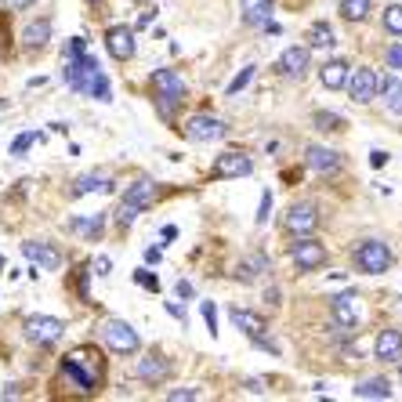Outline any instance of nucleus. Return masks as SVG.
<instances>
[{"instance_id": "09e8293b", "label": "nucleus", "mask_w": 402, "mask_h": 402, "mask_svg": "<svg viewBox=\"0 0 402 402\" xmlns=\"http://www.w3.org/2000/svg\"><path fill=\"white\" fill-rule=\"evenodd\" d=\"M370 163H373V167H384V163H388V153L373 149V153H370Z\"/></svg>"}, {"instance_id": "b1692460", "label": "nucleus", "mask_w": 402, "mask_h": 402, "mask_svg": "<svg viewBox=\"0 0 402 402\" xmlns=\"http://www.w3.org/2000/svg\"><path fill=\"white\" fill-rule=\"evenodd\" d=\"M240 8H243V26L258 29V26L268 22V15H272V0H240Z\"/></svg>"}, {"instance_id": "a18cd8bd", "label": "nucleus", "mask_w": 402, "mask_h": 402, "mask_svg": "<svg viewBox=\"0 0 402 402\" xmlns=\"http://www.w3.org/2000/svg\"><path fill=\"white\" fill-rule=\"evenodd\" d=\"M160 258H163L160 247H149V250H145V261H149V265H160Z\"/></svg>"}, {"instance_id": "c9c22d12", "label": "nucleus", "mask_w": 402, "mask_h": 402, "mask_svg": "<svg viewBox=\"0 0 402 402\" xmlns=\"http://www.w3.org/2000/svg\"><path fill=\"white\" fill-rule=\"evenodd\" d=\"M254 69H258V66H247V69H243V73H240L236 80H232V83H228V95H240V91L247 88V83L254 80Z\"/></svg>"}, {"instance_id": "5701e85b", "label": "nucleus", "mask_w": 402, "mask_h": 402, "mask_svg": "<svg viewBox=\"0 0 402 402\" xmlns=\"http://www.w3.org/2000/svg\"><path fill=\"white\" fill-rule=\"evenodd\" d=\"M352 398H391V380L388 377H366L352 388Z\"/></svg>"}, {"instance_id": "c85d7f7f", "label": "nucleus", "mask_w": 402, "mask_h": 402, "mask_svg": "<svg viewBox=\"0 0 402 402\" xmlns=\"http://www.w3.org/2000/svg\"><path fill=\"white\" fill-rule=\"evenodd\" d=\"M312 123L319 127V131H326V134H341L345 127H348V120L341 113H330V109H319V113L312 116Z\"/></svg>"}, {"instance_id": "603ef678", "label": "nucleus", "mask_w": 402, "mask_h": 402, "mask_svg": "<svg viewBox=\"0 0 402 402\" xmlns=\"http://www.w3.org/2000/svg\"><path fill=\"white\" fill-rule=\"evenodd\" d=\"M88 4H102V0H88Z\"/></svg>"}, {"instance_id": "a211bd4d", "label": "nucleus", "mask_w": 402, "mask_h": 402, "mask_svg": "<svg viewBox=\"0 0 402 402\" xmlns=\"http://www.w3.org/2000/svg\"><path fill=\"white\" fill-rule=\"evenodd\" d=\"M156 196H160V188H156L153 178H138L134 185H127V188H123V200H127V203H134L138 210H149V207L156 203Z\"/></svg>"}, {"instance_id": "8fccbe9b", "label": "nucleus", "mask_w": 402, "mask_h": 402, "mask_svg": "<svg viewBox=\"0 0 402 402\" xmlns=\"http://www.w3.org/2000/svg\"><path fill=\"white\" fill-rule=\"evenodd\" d=\"M153 18H156V8H153V11H145V15L138 18V29H145V26H153Z\"/></svg>"}, {"instance_id": "39448f33", "label": "nucleus", "mask_w": 402, "mask_h": 402, "mask_svg": "<svg viewBox=\"0 0 402 402\" xmlns=\"http://www.w3.org/2000/svg\"><path fill=\"white\" fill-rule=\"evenodd\" d=\"M181 134H185L188 141H196V145H210V141H221V138L228 134V123L218 120V116H210V113H196V116L185 120Z\"/></svg>"}, {"instance_id": "cd10ccee", "label": "nucleus", "mask_w": 402, "mask_h": 402, "mask_svg": "<svg viewBox=\"0 0 402 402\" xmlns=\"http://www.w3.org/2000/svg\"><path fill=\"white\" fill-rule=\"evenodd\" d=\"M337 11H341L345 22H366L370 18V0H337Z\"/></svg>"}, {"instance_id": "f3484780", "label": "nucleus", "mask_w": 402, "mask_h": 402, "mask_svg": "<svg viewBox=\"0 0 402 402\" xmlns=\"http://www.w3.org/2000/svg\"><path fill=\"white\" fill-rule=\"evenodd\" d=\"M373 359L377 363H402V330H380L377 341H373Z\"/></svg>"}, {"instance_id": "de8ad7c7", "label": "nucleus", "mask_w": 402, "mask_h": 402, "mask_svg": "<svg viewBox=\"0 0 402 402\" xmlns=\"http://www.w3.org/2000/svg\"><path fill=\"white\" fill-rule=\"evenodd\" d=\"M247 391H254V395H265V384H261L258 377H250V380H247Z\"/></svg>"}, {"instance_id": "20e7f679", "label": "nucleus", "mask_w": 402, "mask_h": 402, "mask_svg": "<svg viewBox=\"0 0 402 402\" xmlns=\"http://www.w3.org/2000/svg\"><path fill=\"white\" fill-rule=\"evenodd\" d=\"M102 341L105 348H109L113 355H138L141 352V337L131 323L123 319H105L102 323Z\"/></svg>"}, {"instance_id": "7c9ffc66", "label": "nucleus", "mask_w": 402, "mask_h": 402, "mask_svg": "<svg viewBox=\"0 0 402 402\" xmlns=\"http://www.w3.org/2000/svg\"><path fill=\"white\" fill-rule=\"evenodd\" d=\"M380 26L391 36H402V4H388L384 15H380Z\"/></svg>"}, {"instance_id": "f03ea898", "label": "nucleus", "mask_w": 402, "mask_h": 402, "mask_svg": "<svg viewBox=\"0 0 402 402\" xmlns=\"http://www.w3.org/2000/svg\"><path fill=\"white\" fill-rule=\"evenodd\" d=\"M149 91H153V105H156V113L171 123L178 113H181V105L188 98V83L181 80L178 69H156L149 76Z\"/></svg>"}, {"instance_id": "6e6d98bb", "label": "nucleus", "mask_w": 402, "mask_h": 402, "mask_svg": "<svg viewBox=\"0 0 402 402\" xmlns=\"http://www.w3.org/2000/svg\"><path fill=\"white\" fill-rule=\"evenodd\" d=\"M141 4H145V0H141Z\"/></svg>"}, {"instance_id": "c756f323", "label": "nucleus", "mask_w": 402, "mask_h": 402, "mask_svg": "<svg viewBox=\"0 0 402 402\" xmlns=\"http://www.w3.org/2000/svg\"><path fill=\"white\" fill-rule=\"evenodd\" d=\"M138 214H141V210H138L134 203H127V200H120V203H116V210H113V221L120 225V232H127V228H131V225L138 221Z\"/></svg>"}, {"instance_id": "6e6552de", "label": "nucleus", "mask_w": 402, "mask_h": 402, "mask_svg": "<svg viewBox=\"0 0 402 402\" xmlns=\"http://www.w3.org/2000/svg\"><path fill=\"white\" fill-rule=\"evenodd\" d=\"M290 261L298 272H319L326 265V247L315 236H298L290 247Z\"/></svg>"}, {"instance_id": "3c124183", "label": "nucleus", "mask_w": 402, "mask_h": 402, "mask_svg": "<svg viewBox=\"0 0 402 402\" xmlns=\"http://www.w3.org/2000/svg\"><path fill=\"white\" fill-rule=\"evenodd\" d=\"M160 236H163V240H174V236H178V228H174V225H163Z\"/></svg>"}, {"instance_id": "5fc2aeb1", "label": "nucleus", "mask_w": 402, "mask_h": 402, "mask_svg": "<svg viewBox=\"0 0 402 402\" xmlns=\"http://www.w3.org/2000/svg\"><path fill=\"white\" fill-rule=\"evenodd\" d=\"M398 377H402V366H398Z\"/></svg>"}, {"instance_id": "f704fd0d", "label": "nucleus", "mask_w": 402, "mask_h": 402, "mask_svg": "<svg viewBox=\"0 0 402 402\" xmlns=\"http://www.w3.org/2000/svg\"><path fill=\"white\" fill-rule=\"evenodd\" d=\"M134 283H138V286H145V290H153V293L160 290V279L153 276L149 268H138V272H134Z\"/></svg>"}, {"instance_id": "9d476101", "label": "nucleus", "mask_w": 402, "mask_h": 402, "mask_svg": "<svg viewBox=\"0 0 402 402\" xmlns=\"http://www.w3.org/2000/svg\"><path fill=\"white\" fill-rule=\"evenodd\" d=\"M247 174H254V160H250L247 153H240V149L221 153V156L214 160V167H210V178H214V181H225V178H247Z\"/></svg>"}, {"instance_id": "72a5a7b5", "label": "nucleus", "mask_w": 402, "mask_h": 402, "mask_svg": "<svg viewBox=\"0 0 402 402\" xmlns=\"http://www.w3.org/2000/svg\"><path fill=\"white\" fill-rule=\"evenodd\" d=\"M200 312H203V319H207L210 337H218V308H214V301H203V305H200Z\"/></svg>"}, {"instance_id": "6ab92c4d", "label": "nucleus", "mask_w": 402, "mask_h": 402, "mask_svg": "<svg viewBox=\"0 0 402 402\" xmlns=\"http://www.w3.org/2000/svg\"><path fill=\"white\" fill-rule=\"evenodd\" d=\"M22 51H44L48 48V40H51V18H36V22H29L26 29H22Z\"/></svg>"}, {"instance_id": "ea45409f", "label": "nucleus", "mask_w": 402, "mask_h": 402, "mask_svg": "<svg viewBox=\"0 0 402 402\" xmlns=\"http://www.w3.org/2000/svg\"><path fill=\"white\" fill-rule=\"evenodd\" d=\"M95 272H91V276H109V268H113V261L109 258H105V254H102V258H95V265H91Z\"/></svg>"}, {"instance_id": "79ce46f5", "label": "nucleus", "mask_w": 402, "mask_h": 402, "mask_svg": "<svg viewBox=\"0 0 402 402\" xmlns=\"http://www.w3.org/2000/svg\"><path fill=\"white\" fill-rule=\"evenodd\" d=\"M174 293H178V298H185V301H188V298H193L196 290H193V283H188V279H178V283H174Z\"/></svg>"}, {"instance_id": "bb28decb", "label": "nucleus", "mask_w": 402, "mask_h": 402, "mask_svg": "<svg viewBox=\"0 0 402 402\" xmlns=\"http://www.w3.org/2000/svg\"><path fill=\"white\" fill-rule=\"evenodd\" d=\"M73 232H80L88 243H98L102 240V232H105V214H91V218H73L69 221Z\"/></svg>"}, {"instance_id": "c03bdc74", "label": "nucleus", "mask_w": 402, "mask_h": 402, "mask_svg": "<svg viewBox=\"0 0 402 402\" xmlns=\"http://www.w3.org/2000/svg\"><path fill=\"white\" fill-rule=\"evenodd\" d=\"M88 276H91L88 268H80V276H76V290H80V298H83V301H88Z\"/></svg>"}, {"instance_id": "412c9836", "label": "nucleus", "mask_w": 402, "mask_h": 402, "mask_svg": "<svg viewBox=\"0 0 402 402\" xmlns=\"http://www.w3.org/2000/svg\"><path fill=\"white\" fill-rule=\"evenodd\" d=\"M377 95L384 98V105H388V113L402 116V80H398V73H388V76H377Z\"/></svg>"}, {"instance_id": "49530a36", "label": "nucleus", "mask_w": 402, "mask_h": 402, "mask_svg": "<svg viewBox=\"0 0 402 402\" xmlns=\"http://www.w3.org/2000/svg\"><path fill=\"white\" fill-rule=\"evenodd\" d=\"M29 4H33V0H4L8 11H22V8H29Z\"/></svg>"}, {"instance_id": "58836bf2", "label": "nucleus", "mask_w": 402, "mask_h": 402, "mask_svg": "<svg viewBox=\"0 0 402 402\" xmlns=\"http://www.w3.org/2000/svg\"><path fill=\"white\" fill-rule=\"evenodd\" d=\"M232 276H236L240 283H254V276H258V272H254V265L243 261V265H236V272H232Z\"/></svg>"}, {"instance_id": "f8f14e48", "label": "nucleus", "mask_w": 402, "mask_h": 402, "mask_svg": "<svg viewBox=\"0 0 402 402\" xmlns=\"http://www.w3.org/2000/svg\"><path fill=\"white\" fill-rule=\"evenodd\" d=\"M105 51H109L116 62H131L138 55V40L131 26H109L105 29Z\"/></svg>"}, {"instance_id": "4468645a", "label": "nucleus", "mask_w": 402, "mask_h": 402, "mask_svg": "<svg viewBox=\"0 0 402 402\" xmlns=\"http://www.w3.org/2000/svg\"><path fill=\"white\" fill-rule=\"evenodd\" d=\"M330 315H333L337 330L355 333L359 330V298L355 293H337V298H330Z\"/></svg>"}, {"instance_id": "4be33fe9", "label": "nucleus", "mask_w": 402, "mask_h": 402, "mask_svg": "<svg viewBox=\"0 0 402 402\" xmlns=\"http://www.w3.org/2000/svg\"><path fill=\"white\" fill-rule=\"evenodd\" d=\"M348 62L345 58H330V62H323V66H319V83H323V88L326 91H341L345 88V80H348Z\"/></svg>"}, {"instance_id": "dca6fc26", "label": "nucleus", "mask_w": 402, "mask_h": 402, "mask_svg": "<svg viewBox=\"0 0 402 402\" xmlns=\"http://www.w3.org/2000/svg\"><path fill=\"white\" fill-rule=\"evenodd\" d=\"M22 254H26L36 268H44V272H58V268H62V250H58L55 243H48V240H29V243H22Z\"/></svg>"}, {"instance_id": "2eb2a0df", "label": "nucleus", "mask_w": 402, "mask_h": 402, "mask_svg": "<svg viewBox=\"0 0 402 402\" xmlns=\"http://www.w3.org/2000/svg\"><path fill=\"white\" fill-rule=\"evenodd\" d=\"M308 69H312V48H308V44H290V48L279 55V73H283V76L301 80Z\"/></svg>"}, {"instance_id": "37998d69", "label": "nucleus", "mask_w": 402, "mask_h": 402, "mask_svg": "<svg viewBox=\"0 0 402 402\" xmlns=\"http://www.w3.org/2000/svg\"><path fill=\"white\" fill-rule=\"evenodd\" d=\"M167 312H171L174 319H181V326H188V315H185V308H181L178 301H167Z\"/></svg>"}, {"instance_id": "ddd939ff", "label": "nucleus", "mask_w": 402, "mask_h": 402, "mask_svg": "<svg viewBox=\"0 0 402 402\" xmlns=\"http://www.w3.org/2000/svg\"><path fill=\"white\" fill-rule=\"evenodd\" d=\"M345 88H348L352 102L370 105V102L377 98V73H373V69H366V66H355V69H348Z\"/></svg>"}, {"instance_id": "0eeeda50", "label": "nucleus", "mask_w": 402, "mask_h": 402, "mask_svg": "<svg viewBox=\"0 0 402 402\" xmlns=\"http://www.w3.org/2000/svg\"><path fill=\"white\" fill-rule=\"evenodd\" d=\"M26 330V341L36 345V348H51L62 341V333H66V323L55 319V315H29V319L22 323Z\"/></svg>"}, {"instance_id": "7ed1b4c3", "label": "nucleus", "mask_w": 402, "mask_h": 402, "mask_svg": "<svg viewBox=\"0 0 402 402\" xmlns=\"http://www.w3.org/2000/svg\"><path fill=\"white\" fill-rule=\"evenodd\" d=\"M352 261L363 276H384V272L395 265V254L384 240H363L352 250Z\"/></svg>"}, {"instance_id": "4c0bfd02", "label": "nucleus", "mask_w": 402, "mask_h": 402, "mask_svg": "<svg viewBox=\"0 0 402 402\" xmlns=\"http://www.w3.org/2000/svg\"><path fill=\"white\" fill-rule=\"evenodd\" d=\"M254 341V348H261V352H272V355H279V345L272 341V337H265V333H258V337H250Z\"/></svg>"}, {"instance_id": "473e14b6", "label": "nucleus", "mask_w": 402, "mask_h": 402, "mask_svg": "<svg viewBox=\"0 0 402 402\" xmlns=\"http://www.w3.org/2000/svg\"><path fill=\"white\" fill-rule=\"evenodd\" d=\"M384 69H391V73H398L402 69V44L395 40V44L384 51Z\"/></svg>"}, {"instance_id": "1a4fd4ad", "label": "nucleus", "mask_w": 402, "mask_h": 402, "mask_svg": "<svg viewBox=\"0 0 402 402\" xmlns=\"http://www.w3.org/2000/svg\"><path fill=\"white\" fill-rule=\"evenodd\" d=\"M171 373H174V363L167 355H160V352H149L145 359H138V363H134V377L141 380V384H149V388L163 384V380H171Z\"/></svg>"}, {"instance_id": "f257e3e1", "label": "nucleus", "mask_w": 402, "mask_h": 402, "mask_svg": "<svg viewBox=\"0 0 402 402\" xmlns=\"http://www.w3.org/2000/svg\"><path fill=\"white\" fill-rule=\"evenodd\" d=\"M58 370H62V380L73 384L80 395H98L102 384H105V359L91 345H80V348L66 352Z\"/></svg>"}, {"instance_id": "e433bc0d", "label": "nucleus", "mask_w": 402, "mask_h": 402, "mask_svg": "<svg viewBox=\"0 0 402 402\" xmlns=\"http://www.w3.org/2000/svg\"><path fill=\"white\" fill-rule=\"evenodd\" d=\"M268 214H272V193L265 188V193H261V207H258V218H254V221H258V225H268Z\"/></svg>"}, {"instance_id": "864d4df0", "label": "nucleus", "mask_w": 402, "mask_h": 402, "mask_svg": "<svg viewBox=\"0 0 402 402\" xmlns=\"http://www.w3.org/2000/svg\"><path fill=\"white\" fill-rule=\"evenodd\" d=\"M0 268H4V258H0Z\"/></svg>"}, {"instance_id": "aec40b11", "label": "nucleus", "mask_w": 402, "mask_h": 402, "mask_svg": "<svg viewBox=\"0 0 402 402\" xmlns=\"http://www.w3.org/2000/svg\"><path fill=\"white\" fill-rule=\"evenodd\" d=\"M228 319H232V326L236 330H243L247 337H258V333H265L268 330V323H265V315H258V312H250V308H228Z\"/></svg>"}, {"instance_id": "2f4dec72", "label": "nucleus", "mask_w": 402, "mask_h": 402, "mask_svg": "<svg viewBox=\"0 0 402 402\" xmlns=\"http://www.w3.org/2000/svg\"><path fill=\"white\" fill-rule=\"evenodd\" d=\"M36 141H44V134H36V131H26V134H18L15 141H11V156H26L29 153V145H36Z\"/></svg>"}, {"instance_id": "423d86ee", "label": "nucleus", "mask_w": 402, "mask_h": 402, "mask_svg": "<svg viewBox=\"0 0 402 402\" xmlns=\"http://www.w3.org/2000/svg\"><path fill=\"white\" fill-rule=\"evenodd\" d=\"M319 203L312 200H301V203H290L286 214H283V228L290 232V236H312L315 228H319Z\"/></svg>"}, {"instance_id": "a878e982", "label": "nucleus", "mask_w": 402, "mask_h": 402, "mask_svg": "<svg viewBox=\"0 0 402 402\" xmlns=\"http://www.w3.org/2000/svg\"><path fill=\"white\" fill-rule=\"evenodd\" d=\"M113 178L109 174H83L73 185V196H88V193H113Z\"/></svg>"}, {"instance_id": "9b49d317", "label": "nucleus", "mask_w": 402, "mask_h": 402, "mask_svg": "<svg viewBox=\"0 0 402 402\" xmlns=\"http://www.w3.org/2000/svg\"><path fill=\"white\" fill-rule=\"evenodd\" d=\"M341 153L337 149H330V145H319V141H312L308 149H305V167L308 171H315V174H323V178H330V174H337L341 171Z\"/></svg>"}, {"instance_id": "393cba45", "label": "nucleus", "mask_w": 402, "mask_h": 402, "mask_svg": "<svg viewBox=\"0 0 402 402\" xmlns=\"http://www.w3.org/2000/svg\"><path fill=\"white\" fill-rule=\"evenodd\" d=\"M305 40H308V48H312V51H326V48H333V44H337V40H333V26L326 22V18L312 22Z\"/></svg>"}, {"instance_id": "a19ab883", "label": "nucleus", "mask_w": 402, "mask_h": 402, "mask_svg": "<svg viewBox=\"0 0 402 402\" xmlns=\"http://www.w3.org/2000/svg\"><path fill=\"white\" fill-rule=\"evenodd\" d=\"M167 398H171V402H181V398H200V391H196V388H181V391H167Z\"/></svg>"}]
</instances>
